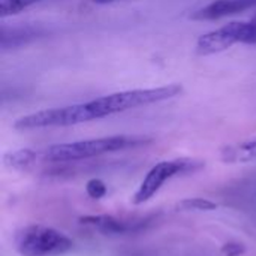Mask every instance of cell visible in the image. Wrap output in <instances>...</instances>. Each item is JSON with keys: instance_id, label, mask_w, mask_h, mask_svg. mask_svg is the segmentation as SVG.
Masks as SVG:
<instances>
[{"instance_id": "1", "label": "cell", "mask_w": 256, "mask_h": 256, "mask_svg": "<svg viewBox=\"0 0 256 256\" xmlns=\"http://www.w3.org/2000/svg\"><path fill=\"white\" fill-rule=\"evenodd\" d=\"M150 138L138 135H114L104 138H93L66 144L50 146L44 150H38V162H75L81 159H88L106 153H114L126 150L130 147H138L148 142Z\"/></svg>"}, {"instance_id": "2", "label": "cell", "mask_w": 256, "mask_h": 256, "mask_svg": "<svg viewBox=\"0 0 256 256\" xmlns=\"http://www.w3.org/2000/svg\"><path fill=\"white\" fill-rule=\"evenodd\" d=\"M100 112L94 104V100L86 104H75L62 108H51L38 111L15 120L14 128L16 130H32V129H44V128H64L75 126L93 120H99Z\"/></svg>"}, {"instance_id": "3", "label": "cell", "mask_w": 256, "mask_h": 256, "mask_svg": "<svg viewBox=\"0 0 256 256\" xmlns=\"http://www.w3.org/2000/svg\"><path fill=\"white\" fill-rule=\"evenodd\" d=\"M15 248L21 256H60L74 248L62 231L45 225H27L16 231Z\"/></svg>"}, {"instance_id": "4", "label": "cell", "mask_w": 256, "mask_h": 256, "mask_svg": "<svg viewBox=\"0 0 256 256\" xmlns=\"http://www.w3.org/2000/svg\"><path fill=\"white\" fill-rule=\"evenodd\" d=\"M183 87L180 84H170L165 87L156 88H136L111 93L102 98L94 99L102 117H110L117 112H124L134 108L164 102L182 94Z\"/></svg>"}, {"instance_id": "5", "label": "cell", "mask_w": 256, "mask_h": 256, "mask_svg": "<svg viewBox=\"0 0 256 256\" xmlns=\"http://www.w3.org/2000/svg\"><path fill=\"white\" fill-rule=\"evenodd\" d=\"M236 44H256V18L250 21H232L216 30L204 33L196 40L195 51L200 56H212L230 50Z\"/></svg>"}, {"instance_id": "6", "label": "cell", "mask_w": 256, "mask_h": 256, "mask_svg": "<svg viewBox=\"0 0 256 256\" xmlns=\"http://www.w3.org/2000/svg\"><path fill=\"white\" fill-rule=\"evenodd\" d=\"M202 166H204V162L202 160L189 159V158H180V159L159 162L158 165H154L147 172V176L141 182L138 190L134 194L132 202L135 206H140V204L147 202L148 200H152L160 190V188L168 180H171V178H174V177H177L180 174L195 172V171L201 170Z\"/></svg>"}, {"instance_id": "7", "label": "cell", "mask_w": 256, "mask_h": 256, "mask_svg": "<svg viewBox=\"0 0 256 256\" xmlns=\"http://www.w3.org/2000/svg\"><path fill=\"white\" fill-rule=\"evenodd\" d=\"M256 0H214L207 6L195 10L190 18L192 20H219L237 12L248 10L255 8Z\"/></svg>"}, {"instance_id": "8", "label": "cell", "mask_w": 256, "mask_h": 256, "mask_svg": "<svg viewBox=\"0 0 256 256\" xmlns=\"http://www.w3.org/2000/svg\"><path fill=\"white\" fill-rule=\"evenodd\" d=\"M220 158L225 164H250L256 162V136L246 141L225 146L220 150Z\"/></svg>"}, {"instance_id": "9", "label": "cell", "mask_w": 256, "mask_h": 256, "mask_svg": "<svg viewBox=\"0 0 256 256\" xmlns=\"http://www.w3.org/2000/svg\"><path fill=\"white\" fill-rule=\"evenodd\" d=\"M80 222L86 226H90L99 232L104 234H124L130 230H134L132 225H129L124 220H120L114 216L99 214V216H84L80 219Z\"/></svg>"}, {"instance_id": "10", "label": "cell", "mask_w": 256, "mask_h": 256, "mask_svg": "<svg viewBox=\"0 0 256 256\" xmlns=\"http://www.w3.org/2000/svg\"><path fill=\"white\" fill-rule=\"evenodd\" d=\"M4 165L15 171H27L38 162V152L32 148H20L4 154Z\"/></svg>"}, {"instance_id": "11", "label": "cell", "mask_w": 256, "mask_h": 256, "mask_svg": "<svg viewBox=\"0 0 256 256\" xmlns=\"http://www.w3.org/2000/svg\"><path fill=\"white\" fill-rule=\"evenodd\" d=\"M218 208V204L210 201V200H206V198H188V200H183L177 204V210L178 212H184V213H189V212H212V210H216Z\"/></svg>"}, {"instance_id": "12", "label": "cell", "mask_w": 256, "mask_h": 256, "mask_svg": "<svg viewBox=\"0 0 256 256\" xmlns=\"http://www.w3.org/2000/svg\"><path fill=\"white\" fill-rule=\"evenodd\" d=\"M38 2L39 0H0V16L6 18L10 15H16Z\"/></svg>"}, {"instance_id": "13", "label": "cell", "mask_w": 256, "mask_h": 256, "mask_svg": "<svg viewBox=\"0 0 256 256\" xmlns=\"http://www.w3.org/2000/svg\"><path fill=\"white\" fill-rule=\"evenodd\" d=\"M86 192H87V195H88L90 198H93V200H100V198H104V196L106 195L108 189H106V184H105L102 180H99V178H92V180H88L87 184H86Z\"/></svg>"}, {"instance_id": "14", "label": "cell", "mask_w": 256, "mask_h": 256, "mask_svg": "<svg viewBox=\"0 0 256 256\" xmlns=\"http://www.w3.org/2000/svg\"><path fill=\"white\" fill-rule=\"evenodd\" d=\"M246 252V246L243 243H226L222 246V255L224 256H240Z\"/></svg>"}, {"instance_id": "15", "label": "cell", "mask_w": 256, "mask_h": 256, "mask_svg": "<svg viewBox=\"0 0 256 256\" xmlns=\"http://www.w3.org/2000/svg\"><path fill=\"white\" fill-rule=\"evenodd\" d=\"M90 2L94 3V4H108V3H112L116 0H90Z\"/></svg>"}]
</instances>
